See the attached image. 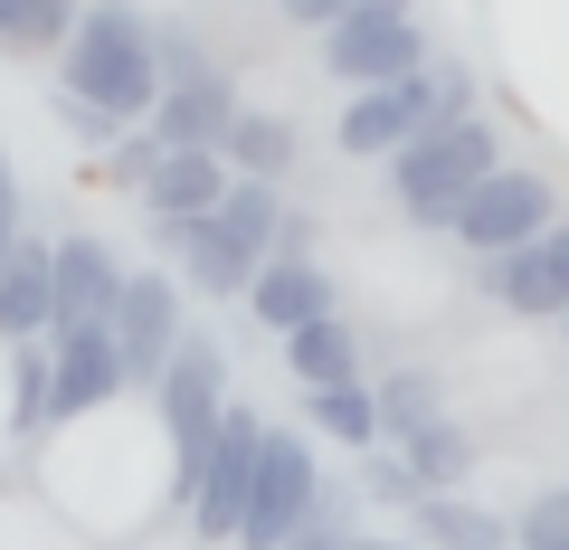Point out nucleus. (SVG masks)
<instances>
[{
    "label": "nucleus",
    "instance_id": "f257e3e1",
    "mask_svg": "<svg viewBox=\"0 0 569 550\" xmlns=\"http://www.w3.org/2000/svg\"><path fill=\"white\" fill-rule=\"evenodd\" d=\"M48 104H86V114H104L114 133L152 123V104H162V20H152L142 0H86L77 29H67V48H58Z\"/></svg>",
    "mask_w": 569,
    "mask_h": 550
},
{
    "label": "nucleus",
    "instance_id": "f03ea898",
    "mask_svg": "<svg viewBox=\"0 0 569 550\" xmlns=\"http://www.w3.org/2000/svg\"><path fill=\"white\" fill-rule=\"evenodd\" d=\"M512 152H503V133H493V114L475 104V114H447V123H427L408 152H389L380 162V181H389V209H399L418 238H447L456 228V209L475 200V181L485 171H503Z\"/></svg>",
    "mask_w": 569,
    "mask_h": 550
},
{
    "label": "nucleus",
    "instance_id": "7ed1b4c3",
    "mask_svg": "<svg viewBox=\"0 0 569 550\" xmlns=\"http://www.w3.org/2000/svg\"><path fill=\"white\" fill-rule=\"evenodd\" d=\"M475 104H485L475 67L456 58V48H437V58H427L418 77L361 86V96H342V104H332V152H342V162H389V152H408V143H418L427 123L475 114Z\"/></svg>",
    "mask_w": 569,
    "mask_h": 550
},
{
    "label": "nucleus",
    "instance_id": "20e7f679",
    "mask_svg": "<svg viewBox=\"0 0 569 550\" xmlns=\"http://www.w3.org/2000/svg\"><path fill=\"white\" fill-rule=\"evenodd\" d=\"M142 399H152V418H162V447H171V503H181L190 474H200V456H209V437H219V418H228V399H238L228 342H219L209 323H190L181 351L162 361V380L142 389Z\"/></svg>",
    "mask_w": 569,
    "mask_h": 550
},
{
    "label": "nucleus",
    "instance_id": "39448f33",
    "mask_svg": "<svg viewBox=\"0 0 569 550\" xmlns=\"http://www.w3.org/2000/svg\"><path fill=\"white\" fill-rule=\"evenodd\" d=\"M238 77H228L219 58H209L200 29L162 20V104H152V133H162L171 152H219L228 123H238Z\"/></svg>",
    "mask_w": 569,
    "mask_h": 550
},
{
    "label": "nucleus",
    "instance_id": "423d86ee",
    "mask_svg": "<svg viewBox=\"0 0 569 550\" xmlns=\"http://www.w3.org/2000/svg\"><path fill=\"white\" fill-rule=\"evenodd\" d=\"M257 447H266V408L228 399L219 437H209L200 474H190V493H181V522L200 531L209 550H238V522H247V493H257Z\"/></svg>",
    "mask_w": 569,
    "mask_h": 550
},
{
    "label": "nucleus",
    "instance_id": "0eeeda50",
    "mask_svg": "<svg viewBox=\"0 0 569 550\" xmlns=\"http://www.w3.org/2000/svg\"><path fill=\"white\" fill-rule=\"evenodd\" d=\"M550 219H560V181H550L541 162H503V171H485V181H475L466 209H456L447 247H456L466 266H485V257H512L522 238H541Z\"/></svg>",
    "mask_w": 569,
    "mask_h": 550
},
{
    "label": "nucleus",
    "instance_id": "6e6552de",
    "mask_svg": "<svg viewBox=\"0 0 569 550\" xmlns=\"http://www.w3.org/2000/svg\"><path fill=\"white\" fill-rule=\"evenodd\" d=\"M332 493L323 456H313L305 428L266 418V447H257V493H247V522H238V550H284V531L305 522L313 503Z\"/></svg>",
    "mask_w": 569,
    "mask_h": 550
},
{
    "label": "nucleus",
    "instance_id": "1a4fd4ad",
    "mask_svg": "<svg viewBox=\"0 0 569 550\" xmlns=\"http://www.w3.org/2000/svg\"><path fill=\"white\" fill-rule=\"evenodd\" d=\"M181 332H190V294H181V276H171L162 257L133 266V276H123V294H114V342H123V389H133V399L162 380V361L181 351Z\"/></svg>",
    "mask_w": 569,
    "mask_h": 550
},
{
    "label": "nucleus",
    "instance_id": "9d476101",
    "mask_svg": "<svg viewBox=\"0 0 569 550\" xmlns=\"http://www.w3.org/2000/svg\"><path fill=\"white\" fill-rule=\"evenodd\" d=\"M152 257L181 276L190 304H247V286H257V266H266L219 209H209V219H162L152 228Z\"/></svg>",
    "mask_w": 569,
    "mask_h": 550
},
{
    "label": "nucleus",
    "instance_id": "9b49d317",
    "mask_svg": "<svg viewBox=\"0 0 569 550\" xmlns=\"http://www.w3.org/2000/svg\"><path fill=\"white\" fill-rule=\"evenodd\" d=\"M114 399H133L123 389V342L114 323H67L48 332V428H86V418H104Z\"/></svg>",
    "mask_w": 569,
    "mask_h": 550
},
{
    "label": "nucleus",
    "instance_id": "f8f14e48",
    "mask_svg": "<svg viewBox=\"0 0 569 550\" xmlns=\"http://www.w3.org/2000/svg\"><path fill=\"white\" fill-rule=\"evenodd\" d=\"M313 58H323V77L342 86V96H361V86H389V77H418L427 58H437V39H427L418 10H380V20H342L313 39Z\"/></svg>",
    "mask_w": 569,
    "mask_h": 550
},
{
    "label": "nucleus",
    "instance_id": "ddd939ff",
    "mask_svg": "<svg viewBox=\"0 0 569 550\" xmlns=\"http://www.w3.org/2000/svg\"><path fill=\"white\" fill-rule=\"evenodd\" d=\"M475 286H485L493 313H512V323H569V209L541 238H522L512 257H485Z\"/></svg>",
    "mask_w": 569,
    "mask_h": 550
},
{
    "label": "nucleus",
    "instance_id": "4468645a",
    "mask_svg": "<svg viewBox=\"0 0 569 550\" xmlns=\"http://www.w3.org/2000/svg\"><path fill=\"white\" fill-rule=\"evenodd\" d=\"M323 313H342V276H332L323 257H266L257 266V286H247V323H257L266 342L323 323Z\"/></svg>",
    "mask_w": 569,
    "mask_h": 550
},
{
    "label": "nucleus",
    "instance_id": "2eb2a0df",
    "mask_svg": "<svg viewBox=\"0 0 569 550\" xmlns=\"http://www.w3.org/2000/svg\"><path fill=\"white\" fill-rule=\"evenodd\" d=\"M123 276H133V257H123L114 238L67 228V238H58V323H48V332H67V323H114Z\"/></svg>",
    "mask_w": 569,
    "mask_h": 550
},
{
    "label": "nucleus",
    "instance_id": "dca6fc26",
    "mask_svg": "<svg viewBox=\"0 0 569 550\" xmlns=\"http://www.w3.org/2000/svg\"><path fill=\"white\" fill-rule=\"evenodd\" d=\"M48 323H58V238H20L0 257V351L48 342Z\"/></svg>",
    "mask_w": 569,
    "mask_h": 550
},
{
    "label": "nucleus",
    "instance_id": "f3484780",
    "mask_svg": "<svg viewBox=\"0 0 569 550\" xmlns=\"http://www.w3.org/2000/svg\"><path fill=\"white\" fill-rule=\"evenodd\" d=\"M228 181H238V171H228L219 152H162V162H152V181L133 190V209H142V228H162V219H209V209L228 200Z\"/></svg>",
    "mask_w": 569,
    "mask_h": 550
},
{
    "label": "nucleus",
    "instance_id": "a211bd4d",
    "mask_svg": "<svg viewBox=\"0 0 569 550\" xmlns=\"http://www.w3.org/2000/svg\"><path fill=\"white\" fill-rule=\"evenodd\" d=\"M408 541L418 550H512V512L475 503V493H418L408 503Z\"/></svg>",
    "mask_w": 569,
    "mask_h": 550
},
{
    "label": "nucleus",
    "instance_id": "6ab92c4d",
    "mask_svg": "<svg viewBox=\"0 0 569 550\" xmlns=\"http://www.w3.org/2000/svg\"><path fill=\"white\" fill-rule=\"evenodd\" d=\"M295 152H305V133H295V114H276V104H238V123H228L219 162L238 171V181H295Z\"/></svg>",
    "mask_w": 569,
    "mask_h": 550
},
{
    "label": "nucleus",
    "instance_id": "aec40b11",
    "mask_svg": "<svg viewBox=\"0 0 569 550\" xmlns=\"http://www.w3.org/2000/svg\"><path fill=\"white\" fill-rule=\"evenodd\" d=\"M305 428L332 437V447H351V456H370V447H380V389H370V370L305 389Z\"/></svg>",
    "mask_w": 569,
    "mask_h": 550
},
{
    "label": "nucleus",
    "instance_id": "412c9836",
    "mask_svg": "<svg viewBox=\"0 0 569 550\" xmlns=\"http://www.w3.org/2000/svg\"><path fill=\"white\" fill-rule=\"evenodd\" d=\"M284 380L295 389H323V380H351L361 370V323L351 313H323V323H305V332H284Z\"/></svg>",
    "mask_w": 569,
    "mask_h": 550
},
{
    "label": "nucleus",
    "instance_id": "4be33fe9",
    "mask_svg": "<svg viewBox=\"0 0 569 550\" xmlns=\"http://www.w3.org/2000/svg\"><path fill=\"white\" fill-rule=\"evenodd\" d=\"M370 389H380V447H408L418 428H437V418H447V380H437L427 361H399V370H380Z\"/></svg>",
    "mask_w": 569,
    "mask_h": 550
},
{
    "label": "nucleus",
    "instance_id": "5701e85b",
    "mask_svg": "<svg viewBox=\"0 0 569 550\" xmlns=\"http://www.w3.org/2000/svg\"><path fill=\"white\" fill-rule=\"evenodd\" d=\"M399 456H408V474H418L427 493H466V474H475V456H485V447H475V428L447 408V418H437V428H418Z\"/></svg>",
    "mask_w": 569,
    "mask_h": 550
},
{
    "label": "nucleus",
    "instance_id": "b1692460",
    "mask_svg": "<svg viewBox=\"0 0 569 550\" xmlns=\"http://www.w3.org/2000/svg\"><path fill=\"white\" fill-rule=\"evenodd\" d=\"M86 0H0V48L10 58H58Z\"/></svg>",
    "mask_w": 569,
    "mask_h": 550
},
{
    "label": "nucleus",
    "instance_id": "393cba45",
    "mask_svg": "<svg viewBox=\"0 0 569 550\" xmlns=\"http://www.w3.org/2000/svg\"><path fill=\"white\" fill-rule=\"evenodd\" d=\"M219 219L238 228V238L257 247V257H276V228H284V190H276V181H228Z\"/></svg>",
    "mask_w": 569,
    "mask_h": 550
},
{
    "label": "nucleus",
    "instance_id": "a878e982",
    "mask_svg": "<svg viewBox=\"0 0 569 550\" xmlns=\"http://www.w3.org/2000/svg\"><path fill=\"white\" fill-rule=\"evenodd\" d=\"M10 428L48 437V342H10Z\"/></svg>",
    "mask_w": 569,
    "mask_h": 550
},
{
    "label": "nucleus",
    "instance_id": "bb28decb",
    "mask_svg": "<svg viewBox=\"0 0 569 550\" xmlns=\"http://www.w3.org/2000/svg\"><path fill=\"white\" fill-rule=\"evenodd\" d=\"M162 152H171L162 133H152V123H133V133H123L114 152H96V181H104V190H123V200H133V190L152 181V162H162Z\"/></svg>",
    "mask_w": 569,
    "mask_h": 550
},
{
    "label": "nucleus",
    "instance_id": "cd10ccee",
    "mask_svg": "<svg viewBox=\"0 0 569 550\" xmlns=\"http://www.w3.org/2000/svg\"><path fill=\"white\" fill-rule=\"evenodd\" d=\"M351 484H361V503H380V512H408V503H418V493H427L418 474H408V456H399V447H370Z\"/></svg>",
    "mask_w": 569,
    "mask_h": 550
},
{
    "label": "nucleus",
    "instance_id": "c85d7f7f",
    "mask_svg": "<svg viewBox=\"0 0 569 550\" xmlns=\"http://www.w3.org/2000/svg\"><path fill=\"white\" fill-rule=\"evenodd\" d=\"M380 10H418V0H276V20L305 29V39H323L342 20H380Z\"/></svg>",
    "mask_w": 569,
    "mask_h": 550
},
{
    "label": "nucleus",
    "instance_id": "c756f323",
    "mask_svg": "<svg viewBox=\"0 0 569 550\" xmlns=\"http://www.w3.org/2000/svg\"><path fill=\"white\" fill-rule=\"evenodd\" d=\"M541 541H569V484H541L512 503V550H541Z\"/></svg>",
    "mask_w": 569,
    "mask_h": 550
},
{
    "label": "nucleus",
    "instance_id": "7c9ffc66",
    "mask_svg": "<svg viewBox=\"0 0 569 550\" xmlns=\"http://www.w3.org/2000/svg\"><path fill=\"white\" fill-rule=\"evenodd\" d=\"M351 531H361V522H351V493H323L305 522L284 531V550H351Z\"/></svg>",
    "mask_w": 569,
    "mask_h": 550
},
{
    "label": "nucleus",
    "instance_id": "2f4dec72",
    "mask_svg": "<svg viewBox=\"0 0 569 550\" xmlns=\"http://www.w3.org/2000/svg\"><path fill=\"white\" fill-rule=\"evenodd\" d=\"M20 238H29V200H20V162L0 152V257H10Z\"/></svg>",
    "mask_w": 569,
    "mask_h": 550
},
{
    "label": "nucleus",
    "instance_id": "473e14b6",
    "mask_svg": "<svg viewBox=\"0 0 569 550\" xmlns=\"http://www.w3.org/2000/svg\"><path fill=\"white\" fill-rule=\"evenodd\" d=\"M276 257H313V209L284 200V228H276Z\"/></svg>",
    "mask_w": 569,
    "mask_h": 550
},
{
    "label": "nucleus",
    "instance_id": "72a5a7b5",
    "mask_svg": "<svg viewBox=\"0 0 569 550\" xmlns=\"http://www.w3.org/2000/svg\"><path fill=\"white\" fill-rule=\"evenodd\" d=\"M351 550H418L408 531H351Z\"/></svg>",
    "mask_w": 569,
    "mask_h": 550
},
{
    "label": "nucleus",
    "instance_id": "f704fd0d",
    "mask_svg": "<svg viewBox=\"0 0 569 550\" xmlns=\"http://www.w3.org/2000/svg\"><path fill=\"white\" fill-rule=\"evenodd\" d=\"M541 550H569V541H541Z\"/></svg>",
    "mask_w": 569,
    "mask_h": 550
},
{
    "label": "nucleus",
    "instance_id": "c9c22d12",
    "mask_svg": "<svg viewBox=\"0 0 569 550\" xmlns=\"http://www.w3.org/2000/svg\"><path fill=\"white\" fill-rule=\"evenodd\" d=\"M560 342H569V323H560Z\"/></svg>",
    "mask_w": 569,
    "mask_h": 550
}]
</instances>
